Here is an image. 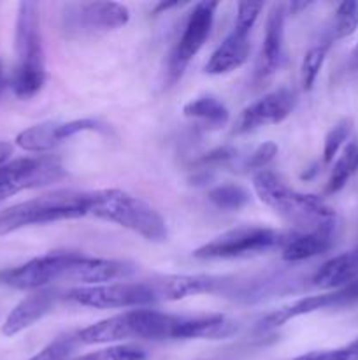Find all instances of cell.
Listing matches in <instances>:
<instances>
[{
	"label": "cell",
	"mask_w": 358,
	"mask_h": 360,
	"mask_svg": "<svg viewBox=\"0 0 358 360\" xmlns=\"http://www.w3.org/2000/svg\"><path fill=\"white\" fill-rule=\"evenodd\" d=\"M146 350L135 345H116L72 360H146Z\"/></svg>",
	"instance_id": "83f0119b"
},
{
	"label": "cell",
	"mask_w": 358,
	"mask_h": 360,
	"mask_svg": "<svg viewBox=\"0 0 358 360\" xmlns=\"http://www.w3.org/2000/svg\"><path fill=\"white\" fill-rule=\"evenodd\" d=\"M60 297H62V294L56 288H42V290L30 292L7 315L2 326V334L11 338L27 330L28 327H32L39 320L44 319L48 313H51Z\"/></svg>",
	"instance_id": "e0dca14e"
},
{
	"label": "cell",
	"mask_w": 358,
	"mask_h": 360,
	"mask_svg": "<svg viewBox=\"0 0 358 360\" xmlns=\"http://www.w3.org/2000/svg\"><path fill=\"white\" fill-rule=\"evenodd\" d=\"M358 172V143H350L343 150L340 157L333 164L326 183V193H337L347 185L351 178Z\"/></svg>",
	"instance_id": "7402d4cb"
},
{
	"label": "cell",
	"mask_w": 358,
	"mask_h": 360,
	"mask_svg": "<svg viewBox=\"0 0 358 360\" xmlns=\"http://www.w3.org/2000/svg\"><path fill=\"white\" fill-rule=\"evenodd\" d=\"M65 178L60 158L53 155H35L7 162L0 167V200L23 190L41 188Z\"/></svg>",
	"instance_id": "8fae6325"
},
{
	"label": "cell",
	"mask_w": 358,
	"mask_h": 360,
	"mask_svg": "<svg viewBox=\"0 0 358 360\" xmlns=\"http://www.w3.org/2000/svg\"><path fill=\"white\" fill-rule=\"evenodd\" d=\"M4 88H6V72H4V65L0 62V97H2Z\"/></svg>",
	"instance_id": "e575fe53"
},
{
	"label": "cell",
	"mask_w": 358,
	"mask_h": 360,
	"mask_svg": "<svg viewBox=\"0 0 358 360\" xmlns=\"http://www.w3.org/2000/svg\"><path fill=\"white\" fill-rule=\"evenodd\" d=\"M330 41L329 37L323 39L321 42L312 46L307 53L304 55V60H302V86H304L305 91H311L312 86H314L316 79L319 76V70H321L323 63L326 60V53H329Z\"/></svg>",
	"instance_id": "d4e9b609"
},
{
	"label": "cell",
	"mask_w": 358,
	"mask_h": 360,
	"mask_svg": "<svg viewBox=\"0 0 358 360\" xmlns=\"http://www.w3.org/2000/svg\"><path fill=\"white\" fill-rule=\"evenodd\" d=\"M351 62H353L354 67H358V44H357V48L353 49V55H351Z\"/></svg>",
	"instance_id": "d590c367"
},
{
	"label": "cell",
	"mask_w": 358,
	"mask_h": 360,
	"mask_svg": "<svg viewBox=\"0 0 358 360\" xmlns=\"http://www.w3.org/2000/svg\"><path fill=\"white\" fill-rule=\"evenodd\" d=\"M88 217L128 229L151 243H165L168 238L165 218L146 200L125 190L105 188L88 192Z\"/></svg>",
	"instance_id": "3957f363"
},
{
	"label": "cell",
	"mask_w": 358,
	"mask_h": 360,
	"mask_svg": "<svg viewBox=\"0 0 358 360\" xmlns=\"http://www.w3.org/2000/svg\"><path fill=\"white\" fill-rule=\"evenodd\" d=\"M263 4L239 2L237 16H235L234 28L223 39L220 46L213 51L211 58L206 63V72L211 76H221L232 70H237L244 65L249 58V34L258 20Z\"/></svg>",
	"instance_id": "30bf717a"
},
{
	"label": "cell",
	"mask_w": 358,
	"mask_h": 360,
	"mask_svg": "<svg viewBox=\"0 0 358 360\" xmlns=\"http://www.w3.org/2000/svg\"><path fill=\"white\" fill-rule=\"evenodd\" d=\"M358 30V2L346 0L337 6L333 14L332 27H330V41H339L353 35Z\"/></svg>",
	"instance_id": "cb8c5ba5"
},
{
	"label": "cell",
	"mask_w": 358,
	"mask_h": 360,
	"mask_svg": "<svg viewBox=\"0 0 358 360\" xmlns=\"http://www.w3.org/2000/svg\"><path fill=\"white\" fill-rule=\"evenodd\" d=\"M358 280V250L340 253L332 257L325 264L318 267V271L312 276V285L321 290H337L340 287H346L351 281Z\"/></svg>",
	"instance_id": "d6986e66"
},
{
	"label": "cell",
	"mask_w": 358,
	"mask_h": 360,
	"mask_svg": "<svg viewBox=\"0 0 358 360\" xmlns=\"http://www.w3.org/2000/svg\"><path fill=\"white\" fill-rule=\"evenodd\" d=\"M235 153H237V151L230 146L216 148V150L209 151V153H206L204 157H200L199 164L202 165V167H214V165L227 164V162H230L232 158L235 157Z\"/></svg>",
	"instance_id": "1f68e13d"
},
{
	"label": "cell",
	"mask_w": 358,
	"mask_h": 360,
	"mask_svg": "<svg viewBox=\"0 0 358 360\" xmlns=\"http://www.w3.org/2000/svg\"><path fill=\"white\" fill-rule=\"evenodd\" d=\"M353 304H358V280L351 281L350 285L337 288V290H329L325 294L318 295H307V297H302L298 301L291 302V304L269 313V315L260 320L258 330L267 333V330L279 329L284 323L298 319V316L311 315V313L323 311V309L347 308V306Z\"/></svg>",
	"instance_id": "4fadbf2b"
},
{
	"label": "cell",
	"mask_w": 358,
	"mask_h": 360,
	"mask_svg": "<svg viewBox=\"0 0 358 360\" xmlns=\"http://www.w3.org/2000/svg\"><path fill=\"white\" fill-rule=\"evenodd\" d=\"M14 48H16V65L9 84L18 98L28 101L44 88L48 79L41 18H39V6L35 2L27 0L18 6Z\"/></svg>",
	"instance_id": "7a4b0ae2"
},
{
	"label": "cell",
	"mask_w": 358,
	"mask_h": 360,
	"mask_svg": "<svg viewBox=\"0 0 358 360\" xmlns=\"http://www.w3.org/2000/svg\"><path fill=\"white\" fill-rule=\"evenodd\" d=\"M211 202L223 211H237L249 202V192L241 185H220L214 186L207 193Z\"/></svg>",
	"instance_id": "484cf974"
},
{
	"label": "cell",
	"mask_w": 358,
	"mask_h": 360,
	"mask_svg": "<svg viewBox=\"0 0 358 360\" xmlns=\"http://www.w3.org/2000/svg\"><path fill=\"white\" fill-rule=\"evenodd\" d=\"M175 322L178 315L172 313L135 308L84 327L74 336L81 345H105L130 340L165 341L174 336Z\"/></svg>",
	"instance_id": "277c9868"
},
{
	"label": "cell",
	"mask_w": 358,
	"mask_h": 360,
	"mask_svg": "<svg viewBox=\"0 0 358 360\" xmlns=\"http://www.w3.org/2000/svg\"><path fill=\"white\" fill-rule=\"evenodd\" d=\"M218 7H220V2H211V0H202L193 6L192 13L188 14V20H186L185 30L172 48L167 65H165V86L167 88L174 86L181 79L186 67L204 48L211 35Z\"/></svg>",
	"instance_id": "52a82bcc"
},
{
	"label": "cell",
	"mask_w": 358,
	"mask_h": 360,
	"mask_svg": "<svg viewBox=\"0 0 358 360\" xmlns=\"http://www.w3.org/2000/svg\"><path fill=\"white\" fill-rule=\"evenodd\" d=\"M351 129H353L351 118H343L329 130V134L325 136V144H323V162L325 164H330L337 157L339 150L350 137Z\"/></svg>",
	"instance_id": "4316f807"
},
{
	"label": "cell",
	"mask_w": 358,
	"mask_h": 360,
	"mask_svg": "<svg viewBox=\"0 0 358 360\" xmlns=\"http://www.w3.org/2000/svg\"><path fill=\"white\" fill-rule=\"evenodd\" d=\"M183 115L186 118L199 120V122L206 123L211 129L225 127L228 120H230V111L225 105V102H221L214 95H202V97H197L193 101L186 102L183 105Z\"/></svg>",
	"instance_id": "44dd1931"
},
{
	"label": "cell",
	"mask_w": 358,
	"mask_h": 360,
	"mask_svg": "<svg viewBox=\"0 0 358 360\" xmlns=\"http://www.w3.org/2000/svg\"><path fill=\"white\" fill-rule=\"evenodd\" d=\"M311 6V4L309 2H293V4H290V11L291 13H297V11H300V9H305V7H309Z\"/></svg>",
	"instance_id": "836d02e7"
},
{
	"label": "cell",
	"mask_w": 358,
	"mask_h": 360,
	"mask_svg": "<svg viewBox=\"0 0 358 360\" xmlns=\"http://www.w3.org/2000/svg\"><path fill=\"white\" fill-rule=\"evenodd\" d=\"M77 255L79 252H70V250L44 253L21 266L0 271V285H6L14 290L35 292L42 288H51V285L58 281L65 283L70 266L77 259Z\"/></svg>",
	"instance_id": "ba28073f"
},
{
	"label": "cell",
	"mask_w": 358,
	"mask_h": 360,
	"mask_svg": "<svg viewBox=\"0 0 358 360\" xmlns=\"http://www.w3.org/2000/svg\"><path fill=\"white\" fill-rule=\"evenodd\" d=\"M158 302H172L200 294L228 292L234 285L232 278L211 276V274H171L157 280H150Z\"/></svg>",
	"instance_id": "9a60e30c"
},
{
	"label": "cell",
	"mask_w": 358,
	"mask_h": 360,
	"mask_svg": "<svg viewBox=\"0 0 358 360\" xmlns=\"http://www.w3.org/2000/svg\"><path fill=\"white\" fill-rule=\"evenodd\" d=\"M286 6L274 4L267 14L265 35L260 49L255 69V84L265 86L279 70L284 56V25H286Z\"/></svg>",
	"instance_id": "2e32d148"
},
{
	"label": "cell",
	"mask_w": 358,
	"mask_h": 360,
	"mask_svg": "<svg viewBox=\"0 0 358 360\" xmlns=\"http://www.w3.org/2000/svg\"><path fill=\"white\" fill-rule=\"evenodd\" d=\"M291 360H358V340L351 341L350 345L333 350L311 352V354L300 355Z\"/></svg>",
	"instance_id": "f546056e"
},
{
	"label": "cell",
	"mask_w": 358,
	"mask_h": 360,
	"mask_svg": "<svg viewBox=\"0 0 358 360\" xmlns=\"http://www.w3.org/2000/svg\"><path fill=\"white\" fill-rule=\"evenodd\" d=\"M130 21L128 7L119 2L70 4L63 11L67 35H97L125 27Z\"/></svg>",
	"instance_id": "7c38bea8"
},
{
	"label": "cell",
	"mask_w": 358,
	"mask_h": 360,
	"mask_svg": "<svg viewBox=\"0 0 358 360\" xmlns=\"http://www.w3.org/2000/svg\"><path fill=\"white\" fill-rule=\"evenodd\" d=\"M76 345L77 341L74 334L60 336L28 360H67L69 359V355L72 354L74 348H76Z\"/></svg>",
	"instance_id": "f1b7e54d"
},
{
	"label": "cell",
	"mask_w": 358,
	"mask_h": 360,
	"mask_svg": "<svg viewBox=\"0 0 358 360\" xmlns=\"http://www.w3.org/2000/svg\"><path fill=\"white\" fill-rule=\"evenodd\" d=\"M88 217V192L56 190L0 211V236L30 225H46Z\"/></svg>",
	"instance_id": "5b68a950"
},
{
	"label": "cell",
	"mask_w": 358,
	"mask_h": 360,
	"mask_svg": "<svg viewBox=\"0 0 358 360\" xmlns=\"http://www.w3.org/2000/svg\"><path fill=\"white\" fill-rule=\"evenodd\" d=\"M253 188L267 207L290 225L291 232L333 236L337 214L321 197L290 188L279 176L267 169L255 172Z\"/></svg>",
	"instance_id": "6da1fadb"
},
{
	"label": "cell",
	"mask_w": 358,
	"mask_h": 360,
	"mask_svg": "<svg viewBox=\"0 0 358 360\" xmlns=\"http://www.w3.org/2000/svg\"><path fill=\"white\" fill-rule=\"evenodd\" d=\"M62 295L74 304L95 309L146 308L157 304L151 281H116L93 287H74Z\"/></svg>",
	"instance_id": "9c48e42d"
},
{
	"label": "cell",
	"mask_w": 358,
	"mask_h": 360,
	"mask_svg": "<svg viewBox=\"0 0 358 360\" xmlns=\"http://www.w3.org/2000/svg\"><path fill=\"white\" fill-rule=\"evenodd\" d=\"M297 104V95L290 88H277L270 91L260 101L253 102L239 115L237 123L234 127V134L253 132L267 125H277L284 122Z\"/></svg>",
	"instance_id": "5bb4252c"
},
{
	"label": "cell",
	"mask_w": 358,
	"mask_h": 360,
	"mask_svg": "<svg viewBox=\"0 0 358 360\" xmlns=\"http://www.w3.org/2000/svg\"><path fill=\"white\" fill-rule=\"evenodd\" d=\"M178 6H179V2H161L157 6L154 13H161V11H167V9H171V7H178Z\"/></svg>",
	"instance_id": "d6a6232c"
},
{
	"label": "cell",
	"mask_w": 358,
	"mask_h": 360,
	"mask_svg": "<svg viewBox=\"0 0 358 360\" xmlns=\"http://www.w3.org/2000/svg\"><path fill=\"white\" fill-rule=\"evenodd\" d=\"M237 322L220 313L209 315H178L172 341L225 340L237 333Z\"/></svg>",
	"instance_id": "ac0fdd59"
},
{
	"label": "cell",
	"mask_w": 358,
	"mask_h": 360,
	"mask_svg": "<svg viewBox=\"0 0 358 360\" xmlns=\"http://www.w3.org/2000/svg\"><path fill=\"white\" fill-rule=\"evenodd\" d=\"M291 231L260 227V225H241L216 236L209 243L193 252L199 260H234L249 257L265 255V253L283 250Z\"/></svg>",
	"instance_id": "8992f818"
},
{
	"label": "cell",
	"mask_w": 358,
	"mask_h": 360,
	"mask_svg": "<svg viewBox=\"0 0 358 360\" xmlns=\"http://www.w3.org/2000/svg\"><path fill=\"white\" fill-rule=\"evenodd\" d=\"M16 144L28 153H46L58 146L55 141V122L28 127L16 136Z\"/></svg>",
	"instance_id": "603a6c76"
},
{
	"label": "cell",
	"mask_w": 358,
	"mask_h": 360,
	"mask_svg": "<svg viewBox=\"0 0 358 360\" xmlns=\"http://www.w3.org/2000/svg\"><path fill=\"white\" fill-rule=\"evenodd\" d=\"M277 144L269 141V143H263L253 151L251 155L248 157V160L244 162V169H249V171H265L267 165L276 158L277 155Z\"/></svg>",
	"instance_id": "4dcf8cb0"
},
{
	"label": "cell",
	"mask_w": 358,
	"mask_h": 360,
	"mask_svg": "<svg viewBox=\"0 0 358 360\" xmlns=\"http://www.w3.org/2000/svg\"><path fill=\"white\" fill-rule=\"evenodd\" d=\"M333 236L326 234H297L291 232V238L281 250V257L286 262H302L323 255L332 248Z\"/></svg>",
	"instance_id": "ffe728a7"
}]
</instances>
